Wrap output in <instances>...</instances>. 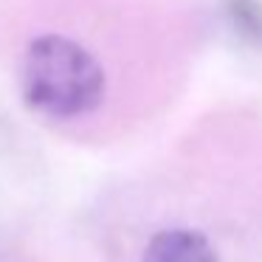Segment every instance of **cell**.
Returning a JSON list of instances; mask_svg holds the SVG:
<instances>
[{
	"label": "cell",
	"mask_w": 262,
	"mask_h": 262,
	"mask_svg": "<svg viewBox=\"0 0 262 262\" xmlns=\"http://www.w3.org/2000/svg\"><path fill=\"white\" fill-rule=\"evenodd\" d=\"M20 91L31 110L54 121L91 116L107 93V74L96 54L65 34H40L20 65Z\"/></svg>",
	"instance_id": "6da1fadb"
},
{
	"label": "cell",
	"mask_w": 262,
	"mask_h": 262,
	"mask_svg": "<svg viewBox=\"0 0 262 262\" xmlns=\"http://www.w3.org/2000/svg\"><path fill=\"white\" fill-rule=\"evenodd\" d=\"M141 262H220V256L200 231L166 228L147 243Z\"/></svg>",
	"instance_id": "7a4b0ae2"
},
{
	"label": "cell",
	"mask_w": 262,
	"mask_h": 262,
	"mask_svg": "<svg viewBox=\"0 0 262 262\" xmlns=\"http://www.w3.org/2000/svg\"><path fill=\"white\" fill-rule=\"evenodd\" d=\"M226 9L239 34L254 42H262V6H256L254 0H228Z\"/></svg>",
	"instance_id": "3957f363"
}]
</instances>
